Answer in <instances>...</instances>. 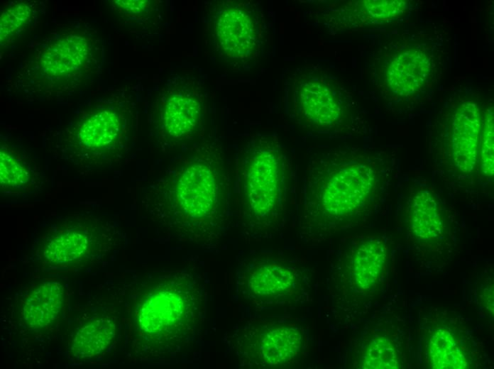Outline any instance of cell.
<instances>
[{
	"label": "cell",
	"instance_id": "obj_23",
	"mask_svg": "<svg viewBox=\"0 0 494 369\" xmlns=\"http://www.w3.org/2000/svg\"><path fill=\"white\" fill-rule=\"evenodd\" d=\"M160 1H113V10L129 26L149 28L161 21Z\"/></svg>",
	"mask_w": 494,
	"mask_h": 369
},
{
	"label": "cell",
	"instance_id": "obj_24",
	"mask_svg": "<svg viewBox=\"0 0 494 369\" xmlns=\"http://www.w3.org/2000/svg\"><path fill=\"white\" fill-rule=\"evenodd\" d=\"M35 8L30 3L13 4L5 9L1 16V44L9 43L13 36L22 31L31 21Z\"/></svg>",
	"mask_w": 494,
	"mask_h": 369
},
{
	"label": "cell",
	"instance_id": "obj_8",
	"mask_svg": "<svg viewBox=\"0 0 494 369\" xmlns=\"http://www.w3.org/2000/svg\"><path fill=\"white\" fill-rule=\"evenodd\" d=\"M207 90L197 73L174 72L161 86L148 111L152 141L165 153L186 148L204 136Z\"/></svg>",
	"mask_w": 494,
	"mask_h": 369
},
{
	"label": "cell",
	"instance_id": "obj_19",
	"mask_svg": "<svg viewBox=\"0 0 494 369\" xmlns=\"http://www.w3.org/2000/svg\"><path fill=\"white\" fill-rule=\"evenodd\" d=\"M0 187L9 196H23L36 191L43 183L35 165L6 145L1 147Z\"/></svg>",
	"mask_w": 494,
	"mask_h": 369
},
{
	"label": "cell",
	"instance_id": "obj_16",
	"mask_svg": "<svg viewBox=\"0 0 494 369\" xmlns=\"http://www.w3.org/2000/svg\"><path fill=\"white\" fill-rule=\"evenodd\" d=\"M375 60L376 87L387 100L412 101L429 88L434 77V55L422 45L381 53Z\"/></svg>",
	"mask_w": 494,
	"mask_h": 369
},
{
	"label": "cell",
	"instance_id": "obj_25",
	"mask_svg": "<svg viewBox=\"0 0 494 369\" xmlns=\"http://www.w3.org/2000/svg\"><path fill=\"white\" fill-rule=\"evenodd\" d=\"M478 164L483 175L490 179L494 173L493 106L484 112L480 136Z\"/></svg>",
	"mask_w": 494,
	"mask_h": 369
},
{
	"label": "cell",
	"instance_id": "obj_21",
	"mask_svg": "<svg viewBox=\"0 0 494 369\" xmlns=\"http://www.w3.org/2000/svg\"><path fill=\"white\" fill-rule=\"evenodd\" d=\"M114 319L100 317L84 323L71 341L70 354L77 360L89 359L105 351L116 336Z\"/></svg>",
	"mask_w": 494,
	"mask_h": 369
},
{
	"label": "cell",
	"instance_id": "obj_14",
	"mask_svg": "<svg viewBox=\"0 0 494 369\" xmlns=\"http://www.w3.org/2000/svg\"><path fill=\"white\" fill-rule=\"evenodd\" d=\"M482 126L479 106L470 99H458L445 106L435 120L432 150L438 165L459 176L473 172L478 165Z\"/></svg>",
	"mask_w": 494,
	"mask_h": 369
},
{
	"label": "cell",
	"instance_id": "obj_4",
	"mask_svg": "<svg viewBox=\"0 0 494 369\" xmlns=\"http://www.w3.org/2000/svg\"><path fill=\"white\" fill-rule=\"evenodd\" d=\"M234 212L242 231L268 238L284 227L293 196L290 152L275 134L251 135L236 158Z\"/></svg>",
	"mask_w": 494,
	"mask_h": 369
},
{
	"label": "cell",
	"instance_id": "obj_9",
	"mask_svg": "<svg viewBox=\"0 0 494 369\" xmlns=\"http://www.w3.org/2000/svg\"><path fill=\"white\" fill-rule=\"evenodd\" d=\"M203 30L205 44L214 57L233 69L241 70L260 56L267 24L258 3L211 1L204 4Z\"/></svg>",
	"mask_w": 494,
	"mask_h": 369
},
{
	"label": "cell",
	"instance_id": "obj_11",
	"mask_svg": "<svg viewBox=\"0 0 494 369\" xmlns=\"http://www.w3.org/2000/svg\"><path fill=\"white\" fill-rule=\"evenodd\" d=\"M118 232L94 215L73 214L54 224L39 239L36 257L50 268H70L94 263L116 246Z\"/></svg>",
	"mask_w": 494,
	"mask_h": 369
},
{
	"label": "cell",
	"instance_id": "obj_22",
	"mask_svg": "<svg viewBox=\"0 0 494 369\" xmlns=\"http://www.w3.org/2000/svg\"><path fill=\"white\" fill-rule=\"evenodd\" d=\"M356 361L358 368L365 369H396L402 366L395 342L380 331L370 332L363 338Z\"/></svg>",
	"mask_w": 494,
	"mask_h": 369
},
{
	"label": "cell",
	"instance_id": "obj_6",
	"mask_svg": "<svg viewBox=\"0 0 494 369\" xmlns=\"http://www.w3.org/2000/svg\"><path fill=\"white\" fill-rule=\"evenodd\" d=\"M103 48L94 29L65 26L38 43L23 62L16 82L24 92L38 97L74 92L99 74Z\"/></svg>",
	"mask_w": 494,
	"mask_h": 369
},
{
	"label": "cell",
	"instance_id": "obj_3",
	"mask_svg": "<svg viewBox=\"0 0 494 369\" xmlns=\"http://www.w3.org/2000/svg\"><path fill=\"white\" fill-rule=\"evenodd\" d=\"M130 302L135 339L153 356L175 357L199 336L206 310L202 275L188 270L157 275L137 286Z\"/></svg>",
	"mask_w": 494,
	"mask_h": 369
},
{
	"label": "cell",
	"instance_id": "obj_15",
	"mask_svg": "<svg viewBox=\"0 0 494 369\" xmlns=\"http://www.w3.org/2000/svg\"><path fill=\"white\" fill-rule=\"evenodd\" d=\"M402 206L409 241L423 255L451 247V221L445 201L429 183L415 181L403 192Z\"/></svg>",
	"mask_w": 494,
	"mask_h": 369
},
{
	"label": "cell",
	"instance_id": "obj_10",
	"mask_svg": "<svg viewBox=\"0 0 494 369\" xmlns=\"http://www.w3.org/2000/svg\"><path fill=\"white\" fill-rule=\"evenodd\" d=\"M310 290L307 269L293 258L280 254L250 255L236 270L239 297L256 307H297L307 300Z\"/></svg>",
	"mask_w": 494,
	"mask_h": 369
},
{
	"label": "cell",
	"instance_id": "obj_20",
	"mask_svg": "<svg viewBox=\"0 0 494 369\" xmlns=\"http://www.w3.org/2000/svg\"><path fill=\"white\" fill-rule=\"evenodd\" d=\"M430 366L436 369H466L471 366V355L463 338L448 327L433 330L427 343Z\"/></svg>",
	"mask_w": 494,
	"mask_h": 369
},
{
	"label": "cell",
	"instance_id": "obj_2",
	"mask_svg": "<svg viewBox=\"0 0 494 369\" xmlns=\"http://www.w3.org/2000/svg\"><path fill=\"white\" fill-rule=\"evenodd\" d=\"M395 179L383 151L338 147L312 154L298 204V228L305 242L319 243L361 226L379 209Z\"/></svg>",
	"mask_w": 494,
	"mask_h": 369
},
{
	"label": "cell",
	"instance_id": "obj_1",
	"mask_svg": "<svg viewBox=\"0 0 494 369\" xmlns=\"http://www.w3.org/2000/svg\"><path fill=\"white\" fill-rule=\"evenodd\" d=\"M231 178L223 145L202 139L179 153L146 188L141 204L169 238L217 246L229 226Z\"/></svg>",
	"mask_w": 494,
	"mask_h": 369
},
{
	"label": "cell",
	"instance_id": "obj_17",
	"mask_svg": "<svg viewBox=\"0 0 494 369\" xmlns=\"http://www.w3.org/2000/svg\"><path fill=\"white\" fill-rule=\"evenodd\" d=\"M407 9L403 0L349 1L330 5L317 15L329 30L337 32L388 23L403 16Z\"/></svg>",
	"mask_w": 494,
	"mask_h": 369
},
{
	"label": "cell",
	"instance_id": "obj_18",
	"mask_svg": "<svg viewBox=\"0 0 494 369\" xmlns=\"http://www.w3.org/2000/svg\"><path fill=\"white\" fill-rule=\"evenodd\" d=\"M65 292L56 281H46L35 286L26 297L21 307V317L26 327L42 330L55 321L60 314Z\"/></svg>",
	"mask_w": 494,
	"mask_h": 369
},
{
	"label": "cell",
	"instance_id": "obj_5",
	"mask_svg": "<svg viewBox=\"0 0 494 369\" xmlns=\"http://www.w3.org/2000/svg\"><path fill=\"white\" fill-rule=\"evenodd\" d=\"M138 126L133 93L128 88L118 89L75 117L61 134V156L86 172L111 167L133 148Z\"/></svg>",
	"mask_w": 494,
	"mask_h": 369
},
{
	"label": "cell",
	"instance_id": "obj_13",
	"mask_svg": "<svg viewBox=\"0 0 494 369\" xmlns=\"http://www.w3.org/2000/svg\"><path fill=\"white\" fill-rule=\"evenodd\" d=\"M390 259L382 236H356L341 241L332 263L331 292L347 305L368 302L381 287Z\"/></svg>",
	"mask_w": 494,
	"mask_h": 369
},
{
	"label": "cell",
	"instance_id": "obj_7",
	"mask_svg": "<svg viewBox=\"0 0 494 369\" xmlns=\"http://www.w3.org/2000/svg\"><path fill=\"white\" fill-rule=\"evenodd\" d=\"M287 112L292 122L317 134H362L366 121L352 94L330 71L307 64L282 78Z\"/></svg>",
	"mask_w": 494,
	"mask_h": 369
},
{
	"label": "cell",
	"instance_id": "obj_12",
	"mask_svg": "<svg viewBox=\"0 0 494 369\" xmlns=\"http://www.w3.org/2000/svg\"><path fill=\"white\" fill-rule=\"evenodd\" d=\"M226 344L240 365L249 368H276L301 362L307 353V336L295 323L255 318L237 324Z\"/></svg>",
	"mask_w": 494,
	"mask_h": 369
}]
</instances>
